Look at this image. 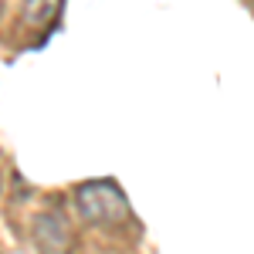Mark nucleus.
<instances>
[{
  "mask_svg": "<svg viewBox=\"0 0 254 254\" xmlns=\"http://www.w3.org/2000/svg\"><path fill=\"white\" fill-rule=\"evenodd\" d=\"M75 203L85 224L92 227H122L129 220V200L116 180H88L75 190Z\"/></svg>",
  "mask_w": 254,
  "mask_h": 254,
  "instance_id": "f257e3e1",
  "label": "nucleus"
},
{
  "mask_svg": "<svg viewBox=\"0 0 254 254\" xmlns=\"http://www.w3.org/2000/svg\"><path fill=\"white\" fill-rule=\"evenodd\" d=\"M34 234H38L41 248L48 254L71 251V231H68V224L61 220V214H41V220L34 224Z\"/></svg>",
  "mask_w": 254,
  "mask_h": 254,
  "instance_id": "f03ea898",
  "label": "nucleus"
},
{
  "mask_svg": "<svg viewBox=\"0 0 254 254\" xmlns=\"http://www.w3.org/2000/svg\"><path fill=\"white\" fill-rule=\"evenodd\" d=\"M61 0H20V24L24 27H48L58 14Z\"/></svg>",
  "mask_w": 254,
  "mask_h": 254,
  "instance_id": "7ed1b4c3",
  "label": "nucleus"
}]
</instances>
